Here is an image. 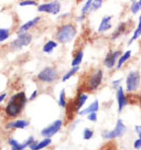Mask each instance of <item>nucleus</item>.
<instances>
[{"label":"nucleus","instance_id":"obj_9","mask_svg":"<svg viewBox=\"0 0 141 150\" xmlns=\"http://www.w3.org/2000/svg\"><path fill=\"white\" fill-rule=\"evenodd\" d=\"M39 12H45V13L50 14H57L61 11V4L60 1L54 0L52 2H47V4H42V5L38 6Z\"/></svg>","mask_w":141,"mask_h":150},{"label":"nucleus","instance_id":"obj_12","mask_svg":"<svg viewBox=\"0 0 141 150\" xmlns=\"http://www.w3.org/2000/svg\"><path fill=\"white\" fill-rule=\"evenodd\" d=\"M116 98H117V104H118V112H121L123 110V108L128 105V98L126 92L122 86H119L116 89Z\"/></svg>","mask_w":141,"mask_h":150},{"label":"nucleus","instance_id":"obj_1","mask_svg":"<svg viewBox=\"0 0 141 150\" xmlns=\"http://www.w3.org/2000/svg\"><path fill=\"white\" fill-rule=\"evenodd\" d=\"M28 103V98L24 92H18L10 97L9 102L5 108L6 115L10 118L18 117L21 112L24 109Z\"/></svg>","mask_w":141,"mask_h":150},{"label":"nucleus","instance_id":"obj_25","mask_svg":"<svg viewBox=\"0 0 141 150\" xmlns=\"http://www.w3.org/2000/svg\"><path fill=\"white\" fill-rule=\"evenodd\" d=\"M59 106L62 108H66V106H67L66 94H65V89L64 88H62V91L60 92V96H59Z\"/></svg>","mask_w":141,"mask_h":150},{"label":"nucleus","instance_id":"obj_27","mask_svg":"<svg viewBox=\"0 0 141 150\" xmlns=\"http://www.w3.org/2000/svg\"><path fill=\"white\" fill-rule=\"evenodd\" d=\"M10 37V30L7 28H0V43L5 42Z\"/></svg>","mask_w":141,"mask_h":150},{"label":"nucleus","instance_id":"obj_26","mask_svg":"<svg viewBox=\"0 0 141 150\" xmlns=\"http://www.w3.org/2000/svg\"><path fill=\"white\" fill-rule=\"evenodd\" d=\"M139 37H141V24H138V27H137V29L135 30V32H133V34H132V37L130 38V40L128 41V44L130 45V44H131L132 42H135Z\"/></svg>","mask_w":141,"mask_h":150},{"label":"nucleus","instance_id":"obj_33","mask_svg":"<svg viewBox=\"0 0 141 150\" xmlns=\"http://www.w3.org/2000/svg\"><path fill=\"white\" fill-rule=\"evenodd\" d=\"M133 148L136 150H140L141 149V139H136V140L133 141Z\"/></svg>","mask_w":141,"mask_h":150},{"label":"nucleus","instance_id":"obj_39","mask_svg":"<svg viewBox=\"0 0 141 150\" xmlns=\"http://www.w3.org/2000/svg\"><path fill=\"white\" fill-rule=\"evenodd\" d=\"M138 24H141V16H140V18H139V23Z\"/></svg>","mask_w":141,"mask_h":150},{"label":"nucleus","instance_id":"obj_38","mask_svg":"<svg viewBox=\"0 0 141 150\" xmlns=\"http://www.w3.org/2000/svg\"><path fill=\"white\" fill-rule=\"evenodd\" d=\"M139 104H140V107H141V95H140V97H139Z\"/></svg>","mask_w":141,"mask_h":150},{"label":"nucleus","instance_id":"obj_36","mask_svg":"<svg viewBox=\"0 0 141 150\" xmlns=\"http://www.w3.org/2000/svg\"><path fill=\"white\" fill-rule=\"evenodd\" d=\"M135 131H136V134L138 135V138L141 139V125H136L135 126Z\"/></svg>","mask_w":141,"mask_h":150},{"label":"nucleus","instance_id":"obj_22","mask_svg":"<svg viewBox=\"0 0 141 150\" xmlns=\"http://www.w3.org/2000/svg\"><path fill=\"white\" fill-rule=\"evenodd\" d=\"M83 57H84V52L83 50H78L76 52V54L74 55L73 60L70 62V65L72 66H80V63L83 62Z\"/></svg>","mask_w":141,"mask_h":150},{"label":"nucleus","instance_id":"obj_31","mask_svg":"<svg viewBox=\"0 0 141 150\" xmlns=\"http://www.w3.org/2000/svg\"><path fill=\"white\" fill-rule=\"evenodd\" d=\"M139 10H140V5H139V2H132V5H131L132 14L138 13V11H139Z\"/></svg>","mask_w":141,"mask_h":150},{"label":"nucleus","instance_id":"obj_16","mask_svg":"<svg viewBox=\"0 0 141 150\" xmlns=\"http://www.w3.org/2000/svg\"><path fill=\"white\" fill-rule=\"evenodd\" d=\"M41 20L40 17H35V18H33L32 20H29L27 21L25 23H23L19 29H18V31H17V34H20V33H23V32H28L29 30L31 28H33L34 25H37L39 23V21Z\"/></svg>","mask_w":141,"mask_h":150},{"label":"nucleus","instance_id":"obj_10","mask_svg":"<svg viewBox=\"0 0 141 150\" xmlns=\"http://www.w3.org/2000/svg\"><path fill=\"white\" fill-rule=\"evenodd\" d=\"M122 54V52L120 50H113V51H109L105 59H104V65L106 66L107 69H114L115 66L117 65V62L119 56Z\"/></svg>","mask_w":141,"mask_h":150},{"label":"nucleus","instance_id":"obj_40","mask_svg":"<svg viewBox=\"0 0 141 150\" xmlns=\"http://www.w3.org/2000/svg\"><path fill=\"white\" fill-rule=\"evenodd\" d=\"M130 1H135V0H130Z\"/></svg>","mask_w":141,"mask_h":150},{"label":"nucleus","instance_id":"obj_2","mask_svg":"<svg viewBox=\"0 0 141 150\" xmlns=\"http://www.w3.org/2000/svg\"><path fill=\"white\" fill-rule=\"evenodd\" d=\"M77 30H76L75 25L72 23H65L61 25L57 29L55 38H56V42L62 43V44H66V43L70 42L74 38H75Z\"/></svg>","mask_w":141,"mask_h":150},{"label":"nucleus","instance_id":"obj_18","mask_svg":"<svg viewBox=\"0 0 141 150\" xmlns=\"http://www.w3.org/2000/svg\"><path fill=\"white\" fill-rule=\"evenodd\" d=\"M111 19L113 17L111 16H105L103 19H102V21H100V24H99L98 27V31L99 33H103V32H106V31H108L109 29H111Z\"/></svg>","mask_w":141,"mask_h":150},{"label":"nucleus","instance_id":"obj_17","mask_svg":"<svg viewBox=\"0 0 141 150\" xmlns=\"http://www.w3.org/2000/svg\"><path fill=\"white\" fill-rule=\"evenodd\" d=\"M98 109H99V102H98V99H95L94 102L92 104H90L86 108L80 109V112H78V115H80V116H87L90 112H97Z\"/></svg>","mask_w":141,"mask_h":150},{"label":"nucleus","instance_id":"obj_15","mask_svg":"<svg viewBox=\"0 0 141 150\" xmlns=\"http://www.w3.org/2000/svg\"><path fill=\"white\" fill-rule=\"evenodd\" d=\"M52 144V139L51 138H43L42 140L40 141H34L32 145L29 147L30 150H43L47 148L49 146Z\"/></svg>","mask_w":141,"mask_h":150},{"label":"nucleus","instance_id":"obj_21","mask_svg":"<svg viewBox=\"0 0 141 150\" xmlns=\"http://www.w3.org/2000/svg\"><path fill=\"white\" fill-rule=\"evenodd\" d=\"M92 4H93V0H87L86 2H85V5L83 6V8H82V11H80V17H77V21H83L86 17V14L88 13L92 9Z\"/></svg>","mask_w":141,"mask_h":150},{"label":"nucleus","instance_id":"obj_6","mask_svg":"<svg viewBox=\"0 0 141 150\" xmlns=\"http://www.w3.org/2000/svg\"><path fill=\"white\" fill-rule=\"evenodd\" d=\"M141 83V74L139 71L132 70L128 73L126 77V91L129 93L136 92Z\"/></svg>","mask_w":141,"mask_h":150},{"label":"nucleus","instance_id":"obj_20","mask_svg":"<svg viewBox=\"0 0 141 150\" xmlns=\"http://www.w3.org/2000/svg\"><path fill=\"white\" fill-rule=\"evenodd\" d=\"M57 45H59V43H57L56 41H54V40H49L47 42H45V44H44L42 47L43 53L50 54V53H52V52L56 49Z\"/></svg>","mask_w":141,"mask_h":150},{"label":"nucleus","instance_id":"obj_3","mask_svg":"<svg viewBox=\"0 0 141 150\" xmlns=\"http://www.w3.org/2000/svg\"><path fill=\"white\" fill-rule=\"evenodd\" d=\"M104 72L100 69L93 71L85 81V89L88 92H94L99 88V86L103 83Z\"/></svg>","mask_w":141,"mask_h":150},{"label":"nucleus","instance_id":"obj_8","mask_svg":"<svg viewBox=\"0 0 141 150\" xmlns=\"http://www.w3.org/2000/svg\"><path fill=\"white\" fill-rule=\"evenodd\" d=\"M63 127V120L62 119H56L53 122H51L49 126L44 127L41 130V136L43 138H51V137L55 136L59 131L61 130Z\"/></svg>","mask_w":141,"mask_h":150},{"label":"nucleus","instance_id":"obj_14","mask_svg":"<svg viewBox=\"0 0 141 150\" xmlns=\"http://www.w3.org/2000/svg\"><path fill=\"white\" fill-rule=\"evenodd\" d=\"M30 125L29 120L25 119H16L13 122H10L6 125L7 129H24Z\"/></svg>","mask_w":141,"mask_h":150},{"label":"nucleus","instance_id":"obj_23","mask_svg":"<svg viewBox=\"0 0 141 150\" xmlns=\"http://www.w3.org/2000/svg\"><path fill=\"white\" fill-rule=\"evenodd\" d=\"M125 31H126V23H125V22H121V23L116 28L115 32L111 34V40H116V39H118L119 37H121L122 34L125 33Z\"/></svg>","mask_w":141,"mask_h":150},{"label":"nucleus","instance_id":"obj_30","mask_svg":"<svg viewBox=\"0 0 141 150\" xmlns=\"http://www.w3.org/2000/svg\"><path fill=\"white\" fill-rule=\"evenodd\" d=\"M103 6V0H93V4H92V11H96L98 10L100 7Z\"/></svg>","mask_w":141,"mask_h":150},{"label":"nucleus","instance_id":"obj_11","mask_svg":"<svg viewBox=\"0 0 141 150\" xmlns=\"http://www.w3.org/2000/svg\"><path fill=\"white\" fill-rule=\"evenodd\" d=\"M35 141V138L33 136H30L28 139H25L23 142H19L14 138H9L8 139V144L11 147V150H24L25 148H29Z\"/></svg>","mask_w":141,"mask_h":150},{"label":"nucleus","instance_id":"obj_32","mask_svg":"<svg viewBox=\"0 0 141 150\" xmlns=\"http://www.w3.org/2000/svg\"><path fill=\"white\" fill-rule=\"evenodd\" d=\"M87 119L92 122H97V112H90L87 115Z\"/></svg>","mask_w":141,"mask_h":150},{"label":"nucleus","instance_id":"obj_7","mask_svg":"<svg viewBox=\"0 0 141 150\" xmlns=\"http://www.w3.org/2000/svg\"><path fill=\"white\" fill-rule=\"evenodd\" d=\"M32 42V35L29 32H23L18 34V37L11 42V49L14 51H19L22 47L30 45Z\"/></svg>","mask_w":141,"mask_h":150},{"label":"nucleus","instance_id":"obj_41","mask_svg":"<svg viewBox=\"0 0 141 150\" xmlns=\"http://www.w3.org/2000/svg\"><path fill=\"white\" fill-rule=\"evenodd\" d=\"M140 10H141V5H140Z\"/></svg>","mask_w":141,"mask_h":150},{"label":"nucleus","instance_id":"obj_28","mask_svg":"<svg viewBox=\"0 0 141 150\" xmlns=\"http://www.w3.org/2000/svg\"><path fill=\"white\" fill-rule=\"evenodd\" d=\"M94 136V131L93 129H90V128H85L84 130H83V138H84V140H90L92 139Z\"/></svg>","mask_w":141,"mask_h":150},{"label":"nucleus","instance_id":"obj_35","mask_svg":"<svg viewBox=\"0 0 141 150\" xmlns=\"http://www.w3.org/2000/svg\"><path fill=\"white\" fill-rule=\"evenodd\" d=\"M38 94H39L38 89H34V91L32 92V94H31V96L29 97V100H34V99L38 97Z\"/></svg>","mask_w":141,"mask_h":150},{"label":"nucleus","instance_id":"obj_19","mask_svg":"<svg viewBox=\"0 0 141 150\" xmlns=\"http://www.w3.org/2000/svg\"><path fill=\"white\" fill-rule=\"evenodd\" d=\"M132 55V51L131 50H127L126 52H123L121 55L119 56V59H118V62H117V65H116V67H117L118 70L119 69H121L122 66H123V64L126 63V62L131 57Z\"/></svg>","mask_w":141,"mask_h":150},{"label":"nucleus","instance_id":"obj_29","mask_svg":"<svg viewBox=\"0 0 141 150\" xmlns=\"http://www.w3.org/2000/svg\"><path fill=\"white\" fill-rule=\"evenodd\" d=\"M20 7H27V6H38V2L35 0H22L19 4Z\"/></svg>","mask_w":141,"mask_h":150},{"label":"nucleus","instance_id":"obj_24","mask_svg":"<svg viewBox=\"0 0 141 150\" xmlns=\"http://www.w3.org/2000/svg\"><path fill=\"white\" fill-rule=\"evenodd\" d=\"M78 71H80V66H72V69L68 70L65 74L63 75V77H62V82H66V81H68L70 77H72V76H74Z\"/></svg>","mask_w":141,"mask_h":150},{"label":"nucleus","instance_id":"obj_5","mask_svg":"<svg viewBox=\"0 0 141 150\" xmlns=\"http://www.w3.org/2000/svg\"><path fill=\"white\" fill-rule=\"evenodd\" d=\"M127 131V126L123 124L121 119H118L116 122V126L113 130H104L102 132V138L103 139H115V138H119V137L123 136Z\"/></svg>","mask_w":141,"mask_h":150},{"label":"nucleus","instance_id":"obj_13","mask_svg":"<svg viewBox=\"0 0 141 150\" xmlns=\"http://www.w3.org/2000/svg\"><path fill=\"white\" fill-rule=\"evenodd\" d=\"M87 99H88V94L87 93H83V92L78 93V95L76 96L75 98V102H74V112H80V109L84 107V105L87 102Z\"/></svg>","mask_w":141,"mask_h":150},{"label":"nucleus","instance_id":"obj_4","mask_svg":"<svg viewBox=\"0 0 141 150\" xmlns=\"http://www.w3.org/2000/svg\"><path fill=\"white\" fill-rule=\"evenodd\" d=\"M38 80L42 83H47V84H52L59 79V72L55 67L53 66H47L39 72Z\"/></svg>","mask_w":141,"mask_h":150},{"label":"nucleus","instance_id":"obj_34","mask_svg":"<svg viewBox=\"0 0 141 150\" xmlns=\"http://www.w3.org/2000/svg\"><path fill=\"white\" fill-rule=\"evenodd\" d=\"M121 82H122V79H119V80H115V81H113V87L114 88H116L117 89L119 86H121Z\"/></svg>","mask_w":141,"mask_h":150},{"label":"nucleus","instance_id":"obj_37","mask_svg":"<svg viewBox=\"0 0 141 150\" xmlns=\"http://www.w3.org/2000/svg\"><path fill=\"white\" fill-rule=\"evenodd\" d=\"M6 97H7V93H2V94H0V104L2 103L4 100L6 99Z\"/></svg>","mask_w":141,"mask_h":150}]
</instances>
